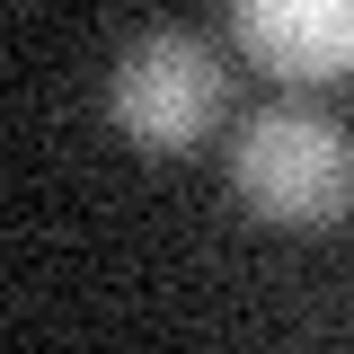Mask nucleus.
I'll return each instance as SVG.
<instances>
[{"label": "nucleus", "instance_id": "2", "mask_svg": "<svg viewBox=\"0 0 354 354\" xmlns=\"http://www.w3.org/2000/svg\"><path fill=\"white\" fill-rule=\"evenodd\" d=\"M221 97H230V71H221L213 36H195V27H142L106 71V115L142 151L204 142L221 124Z\"/></svg>", "mask_w": 354, "mask_h": 354}, {"label": "nucleus", "instance_id": "1", "mask_svg": "<svg viewBox=\"0 0 354 354\" xmlns=\"http://www.w3.org/2000/svg\"><path fill=\"white\" fill-rule=\"evenodd\" d=\"M230 186L274 230H328L354 213V133L310 97H274L230 133Z\"/></svg>", "mask_w": 354, "mask_h": 354}, {"label": "nucleus", "instance_id": "3", "mask_svg": "<svg viewBox=\"0 0 354 354\" xmlns=\"http://www.w3.org/2000/svg\"><path fill=\"white\" fill-rule=\"evenodd\" d=\"M230 36L274 80H337L354 71V0H239Z\"/></svg>", "mask_w": 354, "mask_h": 354}]
</instances>
